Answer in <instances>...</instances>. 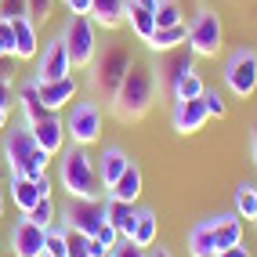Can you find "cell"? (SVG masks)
Masks as SVG:
<instances>
[{"label": "cell", "mask_w": 257, "mask_h": 257, "mask_svg": "<svg viewBox=\"0 0 257 257\" xmlns=\"http://www.w3.org/2000/svg\"><path fill=\"white\" fill-rule=\"evenodd\" d=\"M109 196L127 199V203H138V196H142V170H138V163H134V160H131V167L123 170V174L116 178V185L109 188Z\"/></svg>", "instance_id": "obj_25"}, {"label": "cell", "mask_w": 257, "mask_h": 257, "mask_svg": "<svg viewBox=\"0 0 257 257\" xmlns=\"http://www.w3.org/2000/svg\"><path fill=\"white\" fill-rule=\"evenodd\" d=\"M65 8H69V15H87L91 19V0H65Z\"/></svg>", "instance_id": "obj_39"}, {"label": "cell", "mask_w": 257, "mask_h": 257, "mask_svg": "<svg viewBox=\"0 0 257 257\" xmlns=\"http://www.w3.org/2000/svg\"><path fill=\"white\" fill-rule=\"evenodd\" d=\"M152 15H156V29H160V26H178V22H185L181 0H160V4L152 8Z\"/></svg>", "instance_id": "obj_30"}, {"label": "cell", "mask_w": 257, "mask_h": 257, "mask_svg": "<svg viewBox=\"0 0 257 257\" xmlns=\"http://www.w3.org/2000/svg\"><path fill=\"white\" fill-rule=\"evenodd\" d=\"M185 26H188V40L185 44H188V51H192L196 58H214L221 51L225 29H221V15L214 8H199Z\"/></svg>", "instance_id": "obj_6"}, {"label": "cell", "mask_w": 257, "mask_h": 257, "mask_svg": "<svg viewBox=\"0 0 257 257\" xmlns=\"http://www.w3.org/2000/svg\"><path fill=\"white\" fill-rule=\"evenodd\" d=\"M214 243H217V253L228 250V246H235V243H243V217L217 214L214 217Z\"/></svg>", "instance_id": "obj_24"}, {"label": "cell", "mask_w": 257, "mask_h": 257, "mask_svg": "<svg viewBox=\"0 0 257 257\" xmlns=\"http://www.w3.org/2000/svg\"><path fill=\"white\" fill-rule=\"evenodd\" d=\"M91 257H109V246L101 243V239H94V235H91Z\"/></svg>", "instance_id": "obj_41"}, {"label": "cell", "mask_w": 257, "mask_h": 257, "mask_svg": "<svg viewBox=\"0 0 257 257\" xmlns=\"http://www.w3.org/2000/svg\"><path fill=\"white\" fill-rule=\"evenodd\" d=\"M196 69V55L188 47H174V51H167V55H160V65H156V83H160V91H174V83L185 76V73H192Z\"/></svg>", "instance_id": "obj_10"}, {"label": "cell", "mask_w": 257, "mask_h": 257, "mask_svg": "<svg viewBox=\"0 0 257 257\" xmlns=\"http://www.w3.org/2000/svg\"><path fill=\"white\" fill-rule=\"evenodd\" d=\"M253 225H257V217H253Z\"/></svg>", "instance_id": "obj_50"}, {"label": "cell", "mask_w": 257, "mask_h": 257, "mask_svg": "<svg viewBox=\"0 0 257 257\" xmlns=\"http://www.w3.org/2000/svg\"><path fill=\"white\" fill-rule=\"evenodd\" d=\"M131 167V156L119 145H109V149H101V156H98V178H101V188H112L116 178L123 174V170Z\"/></svg>", "instance_id": "obj_18"}, {"label": "cell", "mask_w": 257, "mask_h": 257, "mask_svg": "<svg viewBox=\"0 0 257 257\" xmlns=\"http://www.w3.org/2000/svg\"><path fill=\"white\" fill-rule=\"evenodd\" d=\"M62 44L69 51V62L73 69H87L98 55V29L87 15H69V22L62 29Z\"/></svg>", "instance_id": "obj_5"}, {"label": "cell", "mask_w": 257, "mask_h": 257, "mask_svg": "<svg viewBox=\"0 0 257 257\" xmlns=\"http://www.w3.org/2000/svg\"><path fill=\"white\" fill-rule=\"evenodd\" d=\"M134 217H138V207H134V203L116 199V196L105 199V221L116 228L119 239H131V232H134Z\"/></svg>", "instance_id": "obj_17"}, {"label": "cell", "mask_w": 257, "mask_h": 257, "mask_svg": "<svg viewBox=\"0 0 257 257\" xmlns=\"http://www.w3.org/2000/svg\"><path fill=\"white\" fill-rule=\"evenodd\" d=\"M11 101H15V83H11L8 73H0V105L11 109Z\"/></svg>", "instance_id": "obj_38"}, {"label": "cell", "mask_w": 257, "mask_h": 257, "mask_svg": "<svg viewBox=\"0 0 257 257\" xmlns=\"http://www.w3.org/2000/svg\"><path fill=\"white\" fill-rule=\"evenodd\" d=\"M217 257H250V250H246L243 243H235V246H228V250H221Z\"/></svg>", "instance_id": "obj_40"}, {"label": "cell", "mask_w": 257, "mask_h": 257, "mask_svg": "<svg viewBox=\"0 0 257 257\" xmlns=\"http://www.w3.org/2000/svg\"><path fill=\"white\" fill-rule=\"evenodd\" d=\"M11 199H15V207H19L22 214H29L37 203L44 199L40 192V181L37 178H22V174H11Z\"/></svg>", "instance_id": "obj_22"}, {"label": "cell", "mask_w": 257, "mask_h": 257, "mask_svg": "<svg viewBox=\"0 0 257 257\" xmlns=\"http://www.w3.org/2000/svg\"><path fill=\"white\" fill-rule=\"evenodd\" d=\"M207 105H203V94L199 98H188V101H174V112H170V123H174L178 134H196L207 123Z\"/></svg>", "instance_id": "obj_14"}, {"label": "cell", "mask_w": 257, "mask_h": 257, "mask_svg": "<svg viewBox=\"0 0 257 257\" xmlns=\"http://www.w3.org/2000/svg\"><path fill=\"white\" fill-rule=\"evenodd\" d=\"M65 257H91V235H83L76 228H65Z\"/></svg>", "instance_id": "obj_31"}, {"label": "cell", "mask_w": 257, "mask_h": 257, "mask_svg": "<svg viewBox=\"0 0 257 257\" xmlns=\"http://www.w3.org/2000/svg\"><path fill=\"white\" fill-rule=\"evenodd\" d=\"M0 217H4V199H0Z\"/></svg>", "instance_id": "obj_48"}, {"label": "cell", "mask_w": 257, "mask_h": 257, "mask_svg": "<svg viewBox=\"0 0 257 257\" xmlns=\"http://www.w3.org/2000/svg\"><path fill=\"white\" fill-rule=\"evenodd\" d=\"M40 55V37H37V22L33 19H15L11 22V58H37Z\"/></svg>", "instance_id": "obj_16"}, {"label": "cell", "mask_w": 257, "mask_h": 257, "mask_svg": "<svg viewBox=\"0 0 257 257\" xmlns=\"http://www.w3.org/2000/svg\"><path fill=\"white\" fill-rule=\"evenodd\" d=\"M4 58H11V51H8V44H4V40H0V62H4Z\"/></svg>", "instance_id": "obj_46"}, {"label": "cell", "mask_w": 257, "mask_h": 257, "mask_svg": "<svg viewBox=\"0 0 257 257\" xmlns=\"http://www.w3.org/2000/svg\"><path fill=\"white\" fill-rule=\"evenodd\" d=\"M44 232L40 225H33V221L22 214L19 221L11 225V235H8V246L15 257H44Z\"/></svg>", "instance_id": "obj_11"}, {"label": "cell", "mask_w": 257, "mask_h": 257, "mask_svg": "<svg viewBox=\"0 0 257 257\" xmlns=\"http://www.w3.org/2000/svg\"><path fill=\"white\" fill-rule=\"evenodd\" d=\"M58 185L65 188L69 199H101V178L98 163L91 160V152L83 145H69L58 152Z\"/></svg>", "instance_id": "obj_2"}, {"label": "cell", "mask_w": 257, "mask_h": 257, "mask_svg": "<svg viewBox=\"0 0 257 257\" xmlns=\"http://www.w3.org/2000/svg\"><path fill=\"white\" fill-rule=\"evenodd\" d=\"M109 257H149V250L138 246V243H131V239H116L112 250H109Z\"/></svg>", "instance_id": "obj_36"}, {"label": "cell", "mask_w": 257, "mask_h": 257, "mask_svg": "<svg viewBox=\"0 0 257 257\" xmlns=\"http://www.w3.org/2000/svg\"><path fill=\"white\" fill-rule=\"evenodd\" d=\"M0 253H4V246H0Z\"/></svg>", "instance_id": "obj_49"}, {"label": "cell", "mask_w": 257, "mask_h": 257, "mask_svg": "<svg viewBox=\"0 0 257 257\" xmlns=\"http://www.w3.org/2000/svg\"><path fill=\"white\" fill-rule=\"evenodd\" d=\"M127 26H131L134 37L145 44L152 33H156V15H152L149 8H138V4H131V0H127Z\"/></svg>", "instance_id": "obj_27"}, {"label": "cell", "mask_w": 257, "mask_h": 257, "mask_svg": "<svg viewBox=\"0 0 257 257\" xmlns=\"http://www.w3.org/2000/svg\"><path fill=\"white\" fill-rule=\"evenodd\" d=\"M62 217H65V228H76L83 235H98L101 225H105V203L101 199H69Z\"/></svg>", "instance_id": "obj_9"}, {"label": "cell", "mask_w": 257, "mask_h": 257, "mask_svg": "<svg viewBox=\"0 0 257 257\" xmlns=\"http://www.w3.org/2000/svg\"><path fill=\"white\" fill-rule=\"evenodd\" d=\"M29 131H33V138H37V145L47 156H58L65 149V119L58 112H47L40 123H29Z\"/></svg>", "instance_id": "obj_13"}, {"label": "cell", "mask_w": 257, "mask_h": 257, "mask_svg": "<svg viewBox=\"0 0 257 257\" xmlns=\"http://www.w3.org/2000/svg\"><path fill=\"white\" fill-rule=\"evenodd\" d=\"M188 253L192 257H217V243H214V217H203L188 228Z\"/></svg>", "instance_id": "obj_19"}, {"label": "cell", "mask_w": 257, "mask_h": 257, "mask_svg": "<svg viewBox=\"0 0 257 257\" xmlns=\"http://www.w3.org/2000/svg\"><path fill=\"white\" fill-rule=\"evenodd\" d=\"M250 152H253V163H257V123H253V131H250Z\"/></svg>", "instance_id": "obj_43"}, {"label": "cell", "mask_w": 257, "mask_h": 257, "mask_svg": "<svg viewBox=\"0 0 257 257\" xmlns=\"http://www.w3.org/2000/svg\"><path fill=\"white\" fill-rule=\"evenodd\" d=\"M131 4H138V8H149V11H152V8L160 4V0H131Z\"/></svg>", "instance_id": "obj_45"}, {"label": "cell", "mask_w": 257, "mask_h": 257, "mask_svg": "<svg viewBox=\"0 0 257 257\" xmlns=\"http://www.w3.org/2000/svg\"><path fill=\"white\" fill-rule=\"evenodd\" d=\"M127 65H131V51L123 44H112V47L101 51V55H94V62L87 65L91 69V94L101 98V101H112Z\"/></svg>", "instance_id": "obj_4"}, {"label": "cell", "mask_w": 257, "mask_h": 257, "mask_svg": "<svg viewBox=\"0 0 257 257\" xmlns=\"http://www.w3.org/2000/svg\"><path fill=\"white\" fill-rule=\"evenodd\" d=\"M91 22L101 29H116L127 22V0H91Z\"/></svg>", "instance_id": "obj_20"}, {"label": "cell", "mask_w": 257, "mask_h": 257, "mask_svg": "<svg viewBox=\"0 0 257 257\" xmlns=\"http://www.w3.org/2000/svg\"><path fill=\"white\" fill-rule=\"evenodd\" d=\"M156 91H160V83H156V69H152L149 62H138V58H131L127 65V73L123 80H119V87L112 94V112L116 119H123V123H134V119H142L149 109H152V101H156Z\"/></svg>", "instance_id": "obj_1"}, {"label": "cell", "mask_w": 257, "mask_h": 257, "mask_svg": "<svg viewBox=\"0 0 257 257\" xmlns=\"http://www.w3.org/2000/svg\"><path fill=\"white\" fill-rule=\"evenodd\" d=\"M235 217H246V221L257 217V185L253 181L235 185Z\"/></svg>", "instance_id": "obj_28"}, {"label": "cell", "mask_w": 257, "mask_h": 257, "mask_svg": "<svg viewBox=\"0 0 257 257\" xmlns=\"http://www.w3.org/2000/svg\"><path fill=\"white\" fill-rule=\"evenodd\" d=\"M26 8H29V19L33 22H47L51 11H55V0H26Z\"/></svg>", "instance_id": "obj_37"}, {"label": "cell", "mask_w": 257, "mask_h": 257, "mask_svg": "<svg viewBox=\"0 0 257 257\" xmlns=\"http://www.w3.org/2000/svg\"><path fill=\"white\" fill-rule=\"evenodd\" d=\"M15 98H19V105H22V119L26 123H40V119L47 116L44 109V101H40V87H37V76L26 80L19 91H15Z\"/></svg>", "instance_id": "obj_23"}, {"label": "cell", "mask_w": 257, "mask_h": 257, "mask_svg": "<svg viewBox=\"0 0 257 257\" xmlns=\"http://www.w3.org/2000/svg\"><path fill=\"white\" fill-rule=\"evenodd\" d=\"M203 91H207V87H203V80H199V73L192 69V73H185L178 83H174V91H170V98H174V101H188V98H199Z\"/></svg>", "instance_id": "obj_29"}, {"label": "cell", "mask_w": 257, "mask_h": 257, "mask_svg": "<svg viewBox=\"0 0 257 257\" xmlns=\"http://www.w3.org/2000/svg\"><path fill=\"white\" fill-rule=\"evenodd\" d=\"M73 73V62H69V51H65L62 37L47 40L44 51L37 55V80H58V76H69Z\"/></svg>", "instance_id": "obj_12"}, {"label": "cell", "mask_w": 257, "mask_h": 257, "mask_svg": "<svg viewBox=\"0 0 257 257\" xmlns=\"http://www.w3.org/2000/svg\"><path fill=\"white\" fill-rule=\"evenodd\" d=\"M0 19H4V22H15V19H29V8H26V0H0Z\"/></svg>", "instance_id": "obj_35"}, {"label": "cell", "mask_w": 257, "mask_h": 257, "mask_svg": "<svg viewBox=\"0 0 257 257\" xmlns=\"http://www.w3.org/2000/svg\"><path fill=\"white\" fill-rule=\"evenodd\" d=\"M4 127H8V109L0 105V131H4Z\"/></svg>", "instance_id": "obj_47"}, {"label": "cell", "mask_w": 257, "mask_h": 257, "mask_svg": "<svg viewBox=\"0 0 257 257\" xmlns=\"http://www.w3.org/2000/svg\"><path fill=\"white\" fill-rule=\"evenodd\" d=\"M149 257H174V253H170L167 246H156V243H152V246H149Z\"/></svg>", "instance_id": "obj_42"}, {"label": "cell", "mask_w": 257, "mask_h": 257, "mask_svg": "<svg viewBox=\"0 0 257 257\" xmlns=\"http://www.w3.org/2000/svg\"><path fill=\"white\" fill-rule=\"evenodd\" d=\"M185 40H188V26H185V22H178V26H160V29L145 40V47L152 51V55H167V51L181 47Z\"/></svg>", "instance_id": "obj_21"}, {"label": "cell", "mask_w": 257, "mask_h": 257, "mask_svg": "<svg viewBox=\"0 0 257 257\" xmlns=\"http://www.w3.org/2000/svg\"><path fill=\"white\" fill-rule=\"evenodd\" d=\"M0 134H4V160H8L11 174H22V178H44L47 174L51 156L37 145V138H33L26 119H19L15 127L8 123Z\"/></svg>", "instance_id": "obj_3"}, {"label": "cell", "mask_w": 257, "mask_h": 257, "mask_svg": "<svg viewBox=\"0 0 257 257\" xmlns=\"http://www.w3.org/2000/svg\"><path fill=\"white\" fill-rule=\"evenodd\" d=\"M44 253L47 257H65V228H55L51 225L44 232Z\"/></svg>", "instance_id": "obj_33"}, {"label": "cell", "mask_w": 257, "mask_h": 257, "mask_svg": "<svg viewBox=\"0 0 257 257\" xmlns=\"http://www.w3.org/2000/svg\"><path fill=\"white\" fill-rule=\"evenodd\" d=\"M37 87H40V101H44V109L47 112H62L69 101L76 98V80H73V73L69 76H58V80H37Z\"/></svg>", "instance_id": "obj_15"}, {"label": "cell", "mask_w": 257, "mask_h": 257, "mask_svg": "<svg viewBox=\"0 0 257 257\" xmlns=\"http://www.w3.org/2000/svg\"><path fill=\"white\" fill-rule=\"evenodd\" d=\"M55 214H58V210H55V199L44 196V199H40V203H37V207H33L26 217L33 221V225H40V228H51V225H55Z\"/></svg>", "instance_id": "obj_32"}, {"label": "cell", "mask_w": 257, "mask_h": 257, "mask_svg": "<svg viewBox=\"0 0 257 257\" xmlns=\"http://www.w3.org/2000/svg\"><path fill=\"white\" fill-rule=\"evenodd\" d=\"M44 257H47V253H44Z\"/></svg>", "instance_id": "obj_51"}, {"label": "cell", "mask_w": 257, "mask_h": 257, "mask_svg": "<svg viewBox=\"0 0 257 257\" xmlns=\"http://www.w3.org/2000/svg\"><path fill=\"white\" fill-rule=\"evenodd\" d=\"M156 232H160V217L156 210H138V217H134V232H131V243H138V246H152L156 243Z\"/></svg>", "instance_id": "obj_26"}, {"label": "cell", "mask_w": 257, "mask_h": 257, "mask_svg": "<svg viewBox=\"0 0 257 257\" xmlns=\"http://www.w3.org/2000/svg\"><path fill=\"white\" fill-rule=\"evenodd\" d=\"M225 87L235 98H250L257 91V51L239 47L235 55L225 62Z\"/></svg>", "instance_id": "obj_7"}, {"label": "cell", "mask_w": 257, "mask_h": 257, "mask_svg": "<svg viewBox=\"0 0 257 257\" xmlns=\"http://www.w3.org/2000/svg\"><path fill=\"white\" fill-rule=\"evenodd\" d=\"M37 181H40V192H44V196H51V178L44 174V178H37Z\"/></svg>", "instance_id": "obj_44"}, {"label": "cell", "mask_w": 257, "mask_h": 257, "mask_svg": "<svg viewBox=\"0 0 257 257\" xmlns=\"http://www.w3.org/2000/svg\"><path fill=\"white\" fill-rule=\"evenodd\" d=\"M203 105H207V116H210V119H225V116H228L225 98H221L217 91H210V87L203 91Z\"/></svg>", "instance_id": "obj_34"}, {"label": "cell", "mask_w": 257, "mask_h": 257, "mask_svg": "<svg viewBox=\"0 0 257 257\" xmlns=\"http://www.w3.org/2000/svg\"><path fill=\"white\" fill-rule=\"evenodd\" d=\"M98 134H101V109H98V101H76L73 112L65 116V138H73V145H94L98 142Z\"/></svg>", "instance_id": "obj_8"}]
</instances>
